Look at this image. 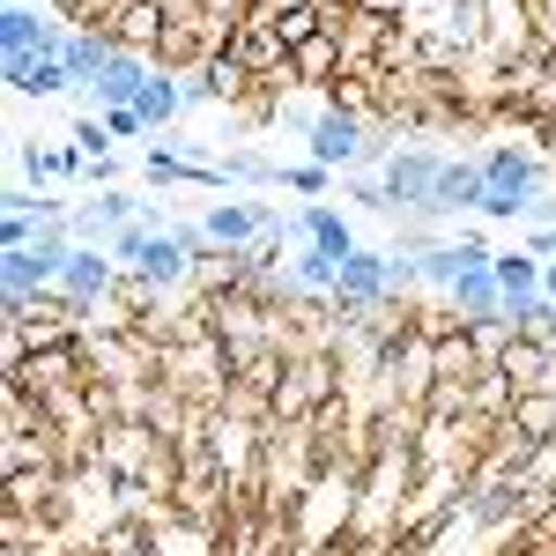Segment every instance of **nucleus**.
Returning <instances> with one entry per match:
<instances>
[{
    "label": "nucleus",
    "mask_w": 556,
    "mask_h": 556,
    "mask_svg": "<svg viewBox=\"0 0 556 556\" xmlns=\"http://www.w3.org/2000/svg\"><path fill=\"white\" fill-rule=\"evenodd\" d=\"M542 186H549L542 156H527L519 141H490V149H482V201H475V215L527 223V215L542 208Z\"/></svg>",
    "instance_id": "1"
},
{
    "label": "nucleus",
    "mask_w": 556,
    "mask_h": 556,
    "mask_svg": "<svg viewBox=\"0 0 556 556\" xmlns=\"http://www.w3.org/2000/svg\"><path fill=\"white\" fill-rule=\"evenodd\" d=\"M304 141H312V164H327V172L342 178L349 164L371 156V119H364L356 104H319L312 127H304Z\"/></svg>",
    "instance_id": "2"
},
{
    "label": "nucleus",
    "mask_w": 556,
    "mask_h": 556,
    "mask_svg": "<svg viewBox=\"0 0 556 556\" xmlns=\"http://www.w3.org/2000/svg\"><path fill=\"white\" fill-rule=\"evenodd\" d=\"M438 172H445V156H438V149H393V156H386V172H379L386 208L424 215V208H430V186H438Z\"/></svg>",
    "instance_id": "3"
},
{
    "label": "nucleus",
    "mask_w": 556,
    "mask_h": 556,
    "mask_svg": "<svg viewBox=\"0 0 556 556\" xmlns=\"http://www.w3.org/2000/svg\"><path fill=\"white\" fill-rule=\"evenodd\" d=\"M401 290V267H393V253H371V245H356V253L342 260V282H334V304H386Z\"/></svg>",
    "instance_id": "4"
},
{
    "label": "nucleus",
    "mask_w": 556,
    "mask_h": 556,
    "mask_svg": "<svg viewBox=\"0 0 556 556\" xmlns=\"http://www.w3.org/2000/svg\"><path fill=\"white\" fill-rule=\"evenodd\" d=\"M112 290H119V260L104 253V245H75V260L60 267V298L89 312V304H104Z\"/></svg>",
    "instance_id": "5"
},
{
    "label": "nucleus",
    "mask_w": 556,
    "mask_h": 556,
    "mask_svg": "<svg viewBox=\"0 0 556 556\" xmlns=\"http://www.w3.org/2000/svg\"><path fill=\"white\" fill-rule=\"evenodd\" d=\"M0 45H8V60H38V52H60L67 30H60L52 15H38L30 0H8V15H0Z\"/></svg>",
    "instance_id": "6"
},
{
    "label": "nucleus",
    "mask_w": 556,
    "mask_h": 556,
    "mask_svg": "<svg viewBox=\"0 0 556 556\" xmlns=\"http://www.w3.org/2000/svg\"><path fill=\"white\" fill-rule=\"evenodd\" d=\"M141 208L149 201H134V193H97V201H83V208L67 215V230H75V245H97V238L112 245L127 223H141Z\"/></svg>",
    "instance_id": "7"
},
{
    "label": "nucleus",
    "mask_w": 556,
    "mask_h": 556,
    "mask_svg": "<svg viewBox=\"0 0 556 556\" xmlns=\"http://www.w3.org/2000/svg\"><path fill=\"white\" fill-rule=\"evenodd\" d=\"M201 230H208V238L223 245V253H245L253 238H275V215L260 208V201H215Z\"/></svg>",
    "instance_id": "8"
},
{
    "label": "nucleus",
    "mask_w": 556,
    "mask_h": 556,
    "mask_svg": "<svg viewBox=\"0 0 556 556\" xmlns=\"http://www.w3.org/2000/svg\"><path fill=\"white\" fill-rule=\"evenodd\" d=\"M282 238H304V245H319L327 260H349V253H356V230H349V215H334L327 201H304V208L282 223Z\"/></svg>",
    "instance_id": "9"
},
{
    "label": "nucleus",
    "mask_w": 556,
    "mask_h": 556,
    "mask_svg": "<svg viewBox=\"0 0 556 556\" xmlns=\"http://www.w3.org/2000/svg\"><path fill=\"white\" fill-rule=\"evenodd\" d=\"M327 393H334V371L327 364H298V371H282V386H275V424H298V416H312V408H327Z\"/></svg>",
    "instance_id": "10"
},
{
    "label": "nucleus",
    "mask_w": 556,
    "mask_h": 556,
    "mask_svg": "<svg viewBox=\"0 0 556 556\" xmlns=\"http://www.w3.org/2000/svg\"><path fill=\"white\" fill-rule=\"evenodd\" d=\"M253 83V67L238 60V52H208L201 67H193V83H186V104H238Z\"/></svg>",
    "instance_id": "11"
},
{
    "label": "nucleus",
    "mask_w": 556,
    "mask_h": 556,
    "mask_svg": "<svg viewBox=\"0 0 556 556\" xmlns=\"http://www.w3.org/2000/svg\"><path fill=\"white\" fill-rule=\"evenodd\" d=\"M149 75H156V60H149V52H112V67L89 83V104H97V112H112V104H134V97L149 89Z\"/></svg>",
    "instance_id": "12"
},
{
    "label": "nucleus",
    "mask_w": 556,
    "mask_h": 556,
    "mask_svg": "<svg viewBox=\"0 0 556 556\" xmlns=\"http://www.w3.org/2000/svg\"><path fill=\"white\" fill-rule=\"evenodd\" d=\"M475 201H482V156H445L424 215H460V208H475Z\"/></svg>",
    "instance_id": "13"
},
{
    "label": "nucleus",
    "mask_w": 556,
    "mask_h": 556,
    "mask_svg": "<svg viewBox=\"0 0 556 556\" xmlns=\"http://www.w3.org/2000/svg\"><path fill=\"white\" fill-rule=\"evenodd\" d=\"M445 298H453V312H460V319H505V290H497V260H490V267H468V275H460V282H453V290H445Z\"/></svg>",
    "instance_id": "14"
},
{
    "label": "nucleus",
    "mask_w": 556,
    "mask_h": 556,
    "mask_svg": "<svg viewBox=\"0 0 556 556\" xmlns=\"http://www.w3.org/2000/svg\"><path fill=\"white\" fill-rule=\"evenodd\" d=\"M8 89L15 97H60V89H75V75L60 52H38V60H8Z\"/></svg>",
    "instance_id": "15"
},
{
    "label": "nucleus",
    "mask_w": 556,
    "mask_h": 556,
    "mask_svg": "<svg viewBox=\"0 0 556 556\" xmlns=\"http://www.w3.org/2000/svg\"><path fill=\"white\" fill-rule=\"evenodd\" d=\"M15 164H23L30 186H60V178H83L89 172V156L75 149V141H67V149H38V141H23V149H15Z\"/></svg>",
    "instance_id": "16"
},
{
    "label": "nucleus",
    "mask_w": 556,
    "mask_h": 556,
    "mask_svg": "<svg viewBox=\"0 0 556 556\" xmlns=\"http://www.w3.org/2000/svg\"><path fill=\"white\" fill-rule=\"evenodd\" d=\"M112 52L119 45L104 38V30H67V45H60V60H67V75H75V89H89L104 67H112Z\"/></svg>",
    "instance_id": "17"
},
{
    "label": "nucleus",
    "mask_w": 556,
    "mask_h": 556,
    "mask_svg": "<svg viewBox=\"0 0 556 556\" xmlns=\"http://www.w3.org/2000/svg\"><path fill=\"white\" fill-rule=\"evenodd\" d=\"M134 112H141V127H149V134H156V127H172L178 112H186V83H178L172 67H156V75H149V89L134 97Z\"/></svg>",
    "instance_id": "18"
},
{
    "label": "nucleus",
    "mask_w": 556,
    "mask_h": 556,
    "mask_svg": "<svg viewBox=\"0 0 556 556\" xmlns=\"http://www.w3.org/2000/svg\"><path fill=\"white\" fill-rule=\"evenodd\" d=\"M298 253H290V290H312V298H334V282H342V260H327L319 245H304L290 238Z\"/></svg>",
    "instance_id": "19"
},
{
    "label": "nucleus",
    "mask_w": 556,
    "mask_h": 556,
    "mask_svg": "<svg viewBox=\"0 0 556 556\" xmlns=\"http://www.w3.org/2000/svg\"><path fill=\"white\" fill-rule=\"evenodd\" d=\"M290 67H298V83H342V38H334V30H319V38L312 45H298V52H290Z\"/></svg>",
    "instance_id": "20"
},
{
    "label": "nucleus",
    "mask_w": 556,
    "mask_h": 556,
    "mask_svg": "<svg viewBox=\"0 0 556 556\" xmlns=\"http://www.w3.org/2000/svg\"><path fill=\"white\" fill-rule=\"evenodd\" d=\"M497 290H505V304H519V298H542V260L527 253H497Z\"/></svg>",
    "instance_id": "21"
},
{
    "label": "nucleus",
    "mask_w": 556,
    "mask_h": 556,
    "mask_svg": "<svg viewBox=\"0 0 556 556\" xmlns=\"http://www.w3.org/2000/svg\"><path fill=\"white\" fill-rule=\"evenodd\" d=\"M319 30H327L319 0H312V8H290V15H275V38H282V52H298V45H312Z\"/></svg>",
    "instance_id": "22"
},
{
    "label": "nucleus",
    "mask_w": 556,
    "mask_h": 556,
    "mask_svg": "<svg viewBox=\"0 0 556 556\" xmlns=\"http://www.w3.org/2000/svg\"><path fill=\"white\" fill-rule=\"evenodd\" d=\"M275 186H290V193H304V201H319V193H327V186H334V172H327V164H312V156H304V164H282V178H275Z\"/></svg>",
    "instance_id": "23"
},
{
    "label": "nucleus",
    "mask_w": 556,
    "mask_h": 556,
    "mask_svg": "<svg viewBox=\"0 0 556 556\" xmlns=\"http://www.w3.org/2000/svg\"><path fill=\"white\" fill-rule=\"evenodd\" d=\"M67 141H75V149H83L89 164H97V156H112V127H104V119H97V112H89V119H75V127H67Z\"/></svg>",
    "instance_id": "24"
},
{
    "label": "nucleus",
    "mask_w": 556,
    "mask_h": 556,
    "mask_svg": "<svg viewBox=\"0 0 556 556\" xmlns=\"http://www.w3.org/2000/svg\"><path fill=\"white\" fill-rule=\"evenodd\" d=\"M97 119L112 127V141H134V134H149V127H141V112H134V104H112V112H97Z\"/></svg>",
    "instance_id": "25"
},
{
    "label": "nucleus",
    "mask_w": 556,
    "mask_h": 556,
    "mask_svg": "<svg viewBox=\"0 0 556 556\" xmlns=\"http://www.w3.org/2000/svg\"><path fill=\"white\" fill-rule=\"evenodd\" d=\"M356 15H379V23H408V0H349Z\"/></svg>",
    "instance_id": "26"
},
{
    "label": "nucleus",
    "mask_w": 556,
    "mask_h": 556,
    "mask_svg": "<svg viewBox=\"0 0 556 556\" xmlns=\"http://www.w3.org/2000/svg\"><path fill=\"white\" fill-rule=\"evenodd\" d=\"M519 245H527V253H534V260H556V223H542V230H527Z\"/></svg>",
    "instance_id": "27"
},
{
    "label": "nucleus",
    "mask_w": 556,
    "mask_h": 556,
    "mask_svg": "<svg viewBox=\"0 0 556 556\" xmlns=\"http://www.w3.org/2000/svg\"><path fill=\"white\" fill-rule=\"evenodd\" d=\"M542 298L556 304V260H542Z\"/></svg>",
    "instance_id": "28"
},
{
    "label": "nucleus",
    "mask_w": 556,
    "mask_h": 556,
    "mask_svg": "<svg viewBox=\"0 0 556 556\" xmlns=\"http://www.w3.org/2000/svg\"><path fill=\"white\" fill-rule=\"evenodd\" d=\"M542 342H549V349H556V304H549V319H542Z\"/></svg>",
    "instance_id": "29"
}]
</instances>
